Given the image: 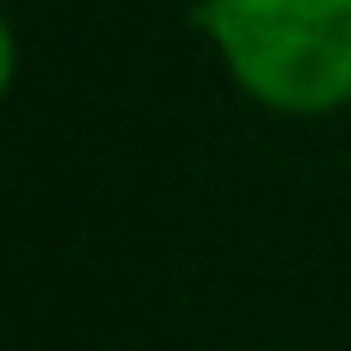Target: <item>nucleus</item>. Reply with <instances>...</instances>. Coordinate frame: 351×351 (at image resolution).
Returning <instances> with one entry per match:
<instances>
[{"mask_svg": "<svg viewBox=\"0 0 351 351\" xmlns=\"http://www.w3.org/2000/svg\"><path fill=\"white\" fill-rule=\"evenodd\" d=\"M197 25L265 111L327 117L351 105V0H204Z\"/></svg>", "mask_w": 351, "mask_h": 351, "instance_id": "f257e3e1", "label": "nucleus"}, {"mask_svg": "<svg viewBox=\"0 0 351 351\" xmlns=\"http://www.w3.org/2000/svg\"><path fill=\"white\" fill-rule=\"evenodd\" d=\"M12 68H19V43H12V25L0 19V99H6V86H12Z\"/></svg>", "mask_w": 351, "mask_h": 351, "instance_id": "f03ea898", "label": "nucleus"}]
</instances>
